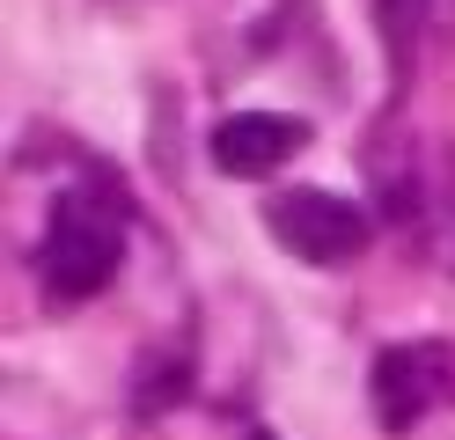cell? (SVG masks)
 <instances>
[{"label":"cell","instance_id":"obj_1","mask_svg":"<svg viewBox=\"0 0 455 440\" xmlns=\"http://www.w3.org/2000/svg\"><path fill=\"white\" fill-rule=\"evenodd\" d=\"M125 257V205L110 191H89L74 184L52 198L44 213V243H37V279L52 301H89V293L110 286V272H118Z\"/></svg>","mask_w":455,"mask_h":440},{"label":"cell","instance_id":"obj_2","mask_svg":"<svg viewBox=\"0 0 455 440\" xmlns=\"http://www.w3.org/2000/svg\"><path fill=\"white\" fill-rule=\"evenodd\" d=\"M367 404H375L382 433H411L426 411L455 404V345H441V338L382 345L375 367H367Z\"/></svg>","mask_w":455,"mask_h":440},{"label":"cell","instance_id":"obj_3","mask_svg":"<svg viewBox=\"0 0 455 440\" xmlns=\"http://www.w3.org/2000/svg\"><path fill=\"white\" fill-rule=\"evenodd\" d=\"M265 228L279 235V250L301 257V264H353L367 250V213L338 191H279L265 205Z\"/></svg>","mask_w":455,"mask_h":440},{"label":"cell","instance_id":"obj_4","mask_svg":"<svg viewBox=\"0 0 455 440\" xmlns=\"http://www.w3.org/2000/svg\"><path fill=\"white\" fill-rule=\"evenodd\" d=\"M213 169L220 176H272V169H287L301 147H308V125L287 110H235V117H220L213 125Z\"/></svg>","mask_w":455,"mask_h":440},{"label":"cell","instance_id":"obj_5","mask_svg":"<svg viewBox=\"0 0 455 440\" xmlns=\"http://www.w3.org/2000/svg\"><path fill=\"white\" fill-rule=\"evenodd\" d=\"M382 8V29H389V52H396V67L411 59V29H419V8L426 0H375Z\"/></svg>","mask_w":455,"mask_h":440}]
</instances>
